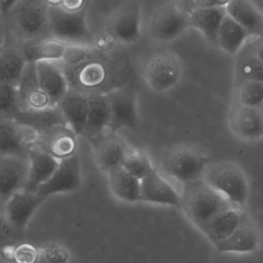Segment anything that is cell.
I'll return each mask as SVG.
<instances>
[{
  "mask_svg": "<svg viewBox=\"0 0 263 263\" xmlns=\"http://www.w3.org/2000/svg\"><path fill=\"white\" fill-rule=\"evenodd\" d=\"M62 66L69 89L86 96L107 94L130 84L133 77V66L125 54L114 52L112 49L99 50L95 46L83 63L74 66L62 63Z\"/></svg>",
  "mask_w": 263,
  "mask_h": 263,
  "instance_id": "6da1fadb",
  "label": "cell"
},
{
  "mask_svg": "<svg viewBox=\"0 0 263 263\" xmlns=\"http://www.w3.org/2000/svg\"><path fill=\"white\" fill-rule=\"evenodd\" d=\"M49 6L45 0H18L6 17L12 42L21 46L51 38Z\"/></svg>",
  "mask_w": 263,
  "mask_h": 263,
  "instance_id": "7a4b0ae2",
  "label": "cell"
},
{
  "mask_svg": "<svg viewBox=\"0 0 263 263\" xmlns=\"http://www.w3.org/2000/svg\"><path fill=\"white\" fill-rule=\"evenodd\" d=\"M231 205L203 179L183 185L180 210L200 231L216 215Z\"/></svg>",
  "mask_w": 263,
  "mask_h": 263,
  "instance_id": "3957f363",
  "label": "cell"
},
{
  "mask_svg": "<svg viewBox=\"0 0 263 263\" xmlns=\"http://www.w3.org/2000/svg\"><path fill=\"white\" fill-rule=\"evenodd\" d=\"M209 160L207 155L198 147L180 144L164 153L161 166L168 176L184 185L203 179Z\"/></svg>",
  "mask_w": 263,
  "mask_h": 263,
  "instance_id": "277c9868",
  "label": "cell"
},
{
  "mask_svg": "<svg viewBox=\"0 0 263 263\" xmlns=\"http://www.w3.org/2000/svg\"><path fill=\"white\" fill-rule=\"evenodd\" d=\"M49 28L51 38L67 44L93 45L95 35L86 18V8L66 10L61 5L49 6Z\"/></svg>",
  "mask_w": 263,
  "mask_h": 263,
  "instance_id": "5b68a950",
  "label": "cell"
},
{
  "mask_svg": "<svg viewBox=\"0 0 263 263\" xmlns=\"http://www.w3.org/2000/svg\"><path fill=\"white\" fill-rule=\"evenodd\" d=\"M204 180L230 203L246 209L249 185L243 170L236 162H222L207 168Z\"/></svg>",
  "mask_w": 263,
  "mask_h": 263,
  "instance_id": "8992f818",
  "label": "cell"
},
{
  "mask_svg": "<svg viewBox=\"0 0 263 263\" xmlns=\"http://www.w3.org/2000/svg\"><path fill=\"white\" fill-rule=\"evenodd\" d=\"M141 72L152 90L157 93H165L173 90L180 83L182 63L173 52L157 51L145 58Z\"/></svg>",
  "mask_w": 263,
  "mask_h": 263,
  "instance_id": "52a82bcc",
  "label": "cell"
},
{
  "mask_svg": "<svg viewBox=\"0 0 263 263\" xmlns=\"http://www.w3.org/2000/svg\"><path fill=\"white\" fill-rule=\"evenodd\" d=\"M190 26V13L174 1L168 2L156 9L148 23L150 36L160 43L174 41L183 35Z\"/></svg>",
  "mask_w": 263,
  "mask_h": 263,
  "instance_id": "ba28073f",
  "label": "cell"
},
{
  "mask_svg": "<svg viewBox=\"0 0 263 263\" xmlns=\"http://www.w3.org/2000/svg\"><path fill=\"white\" fill-rule=\"evenodd\" d=\"M106 33L120 45L136 43L141 36V8L128 1L119 6L107 20Z\"/></svg>",
  "mask_w": 263,
  "mask_h": 263,
  "instance_id": "9c48e42d",
  "label": "cell"
},
{
  "mask_svg": "<svg viewBox=\"0 0 263 263\" xmlns=\"http://www.w3.org/2000/svg\"><path fill=\"white\" fill-rule=\"evenodd\" d=\"M111 111L109 131L118 133L133 129L139 122L137 94L131 84L117 88L106 94Z\"/></svg>",
  "mask_w": 263,
  "mask_h": 263,
  "instance_id": "30bf717a",
  "label": "cell"
},
{
  "mask_svg": "<svg viewBox=\"0 0 263 263\" xmlns=\"http://www.w3.org/2000/svg\"><path fill=\"white\" fill-rule=\"evenodd\" d=\"M83 184L81 161L78 152L60 161L53 174L36 190L37 194L48 198L60 193L77 191Z\"/></svg>",
  "mask_w": 263,
  "mask_h": 263,
  "instance_id": "8fae6325",
  "label": "cell"
},
{
  "mask_svg": "<svg viewBox=\"0 0 263 263\" xmlns=\"http://www.w3.org/2000/svg\"><path fill=\"white\" fill-rule=\"evenodd\" d=\"M27 156H0V209L8 199L26 188L29 174Z\"/></svg>",
  "mask_w": 263,
  "mask_h": 263,
  "instance_id": "7c38bea8",
  "label": "cell"
},
{
  "mask_svg": "<svg viewBox=\"0 0 263 263\" xmlns=\"http://www.w3.org/2000/svg\"><path fill=\"white\" fill-rule=\"evenodd\" d=\"M46 199L36 193L25 189L12 195L4 206L5 215L12 229L24 236L34 213Z\"/></svg>",
  "mask_w": 263,
  "mask_h": 263,
  "instance_id": "4fadbf2b",
  "label": "cell"
},
{
  "mask_svg": "<svg viewBox=\"0 0 263 263\" xmlns=\"http://www.w3.org/2000/svg\"><path fill=\"white\" fill-rule=\"evenodd\" d=\"M228 122L233 134L242 140L253 142L263 137V108L250 107L233 102Z\"/></svg>",
  "mask_w": 263,
  "mask_h": 263,
  "instance_id": "5bb4252c",
  "label": "cell"
},
{
  "mask_svg": "<svg viewBox=\"0 0 263 263\" xmlns=\"http://www.w3.org/2000/svg\"><path fill=\"white\" fill-rule=\"evenodd\" d=\"M77 136L69 126L62 125L36 133L33 145L60 161L78 152Z\"/></svg>",
  "mask_w": 263,
  "mask_h": 263,
  "instance_id": "9a60e30c",
  "label": "cell"
},
{
  "mask_svg": "<svg viewBox=\"0 0 263 263\" xmlns=\"http://www.w3.org/2000/svg\"><path fill=\"white\" fill-rule=\"evenodd\" d=\"M35 136L15 120L0 117V156H27Z\"/></svg>",
  "mask_w": 263,
  "mask_h": 263,
  "instance_id": "2e32d148",
  "label": "cell"
},
{
  "mask_svg": "<svg viewBox=\"0 0 263 263\" xmlns=\"http://www.w3.org/2000/svg\"><path fill=\"white\" fill-rule=\"evenodd\" d=\"M88 141L93 150L97 165L102 171L108 173L121 165L127 143L118 133L107 131Z\"/></svg>",
  "mask_w": 263,
  "mask_h": 263,
  "instance_id": "e0dca14e",
  "label": "cell"
},
{
  "mask_svg": "<svg viewBox=\"0 0 263 263\" xmlns=\"http://www.w3.org/2000/svg\"><path fill=\"white\" fill-rule=\"evenodd\" d=\"M140 185V202L181 209V194L156 168L141 179Z\"/></svg>",
  "mask_w": 263,
  "mask_h": 263,
  "instance_id": "ac0fdd59",
  "label": "cell"
},
{
  "mask_svg": "<svg viewBox=\"0 0 263 263\" xmlns=\"http://www.w3.org/2000/svg\"><path fill=\"white\" fill-rule=\"evenodd\" d=\"M35 68L39 83L50 106H57L69 89L61 61H39L35 63Z\"/></svg>",
  "mask_w": 263,
  "mask_h": 263,
  "instance_id": "d6986e66",
  "label": "cell"
},
{
  "mask_svg": "<svg viewBox=\"0 0 263 263\" xmlns=\"http://www.w3.org/2000/svg\"><path fill=\"white\" fill-rule=\"evenodd\" d=\"M259 229L247 213L233 233L214 247L219 253H253L259 247Z\"/></svg>",
  "mask_w": 263,
  "mask_h": 263,
  "instance_id": "ffe728a7",
  "label": "cell"
},
{
  "mask_svg": "<svg viewBox=\"0 0 263 263\" xmlns=\"http://www.w3.org/2000/svg\"><path fill=\"white\" fill-rule=\"evenodd\" d=\"M21 111L40 109L50 106L49 99L41 89L35 63H27L17 86Z\"/></svg>",
  "mask_w": 263,
  "mask_h": 263,
  "instance_id": "44dd1931",
  "label": "cell"
},
{
  "mask_svg": "<svg viewBox=\"0 0 263 263\" xmlns=\"http://www.w3.org/2000/svg\"><path fill=\"white\" fill-rule=\"evenodd\" d=\"M57 107L63 114L68 126L77 136H82L89 111L88 96L69 88Z\"/></svg>",
  "mask_w": 263,
  "mask_h": 263,
  "instance_id": "7402d4cb",
  "label": "cell"
},
{
  "mask_svg": "<svg viewBox=\"0 0 263 263\" xmlns=\"http://www.w3.org/2000/svg\"><path fill=\"white\" fill-rule=\"evenodd\" d=\"M247 213L246 209L231 205L216 215L201 232L215 247L233 233Z\"/></svg>",
  "mask_w": 263,
  "mask_h": 263,
  "instance_id": "603a6c76",
  "label": "cell"
},
{
  "mask_svg": "<svg viewBox=\"0 0 263 263\" xmlns=\"http://www.w3.org/2000/svg\"><path fill=\"white\" fill-rule=\"evenodd\" d=\"M227 14L248 32L252 38L263 37V15L251 0H230Z\"/></svg>",
  "mask_w": 263,
  "mask_h": 263,
  "instance_id": "cb8c5ba5",
  "label": "cell"
},
{
  "mask_svg": "<svg viewBox=\"0 0 263 263\" xmlns=\"http://www.w3.org/2000/svg\"><path fill=\"white\" fill-rule=\"evenodd\" d=\"M29 174L25 190L36 193L40 185L49 180L58 167L60 161L32 145L28 153Z\"/></svg>",
  "mask_w": 263,
  "mask_h": 263,
  "instance_id": "d4e9b609",
  "label": "cell"
},
{
  "mask_svg": "<svg viewBox=\"0 0 263 263\" xmlns=\"http://www.w3.org/2000/svg\"><path fill=\"white\" fill-rule=\"evenodd\" d=\"M88 98L89 111L82 136L89 140L109 131L111 111L106 94H93Z\"/></svg>",
  "mask_w": 263,
  "mask_h": 263,
  "instance_id": "484cf974",
  "label": "cell"
},
{
  "mask_svg": "<svg viewBox=\"0 0 263 263\" xmlns=\"http://www.w3.org/2000/svg\"><path fill=\"white\" fill-rule=\"evenodd\" d=\"M246 81L263 82V64L250 37L235 55L234 86Z\"/></svg>",
  "mask_w": 263,
  "mask_h": 263,
  "instance_id": "4316f807",
  "label": "cell"
},
{
  "mask_svg": "<svg viewBox=\"0 0 263 263\" xmlns=\"http://www.w3.org/2000/svg\"><path fill=\"white\" fill-rule=\"evenodd\" d=\"M226 15V7L196 8L190 13V26L198 29L210 44L217 47L218 33Z\"/></svg>",
  "mask_w": 263,
  "mask_h": 263,
  "instance_id": "83f0119b",
  "label": "cell"
},
{
  "mask_svg": "<svg viewBox=\"0 0 263 263\" xmlns=\"http://www.w3.org/2000/svg\"><path fill=\"white\" fill-rule=\"evenodd\" d=\"M21 46L13 42L0 47V82L17 86L26 67Z\"/></svg>",
  "mask_w": 263,
  "mask_h": 263,
  "instance_id": "f1b7e54d",
  "label": "cell"
},
{
  "mask_svg": "<svg viewBox=\"0 0 263 263\" xmlns=\"http://www.w3.org/2000/svg\"><path fill=\"white\" fill-rule=\"evenodd\" d=\"M14 120L35 133H42L55 126L67 125L63 114L57 106L21 111Z\"/></svg>",
  "mask_w": 263,
  "mask_h": 263,
  "instance_id": "f546056e",
  "label": "cell"
},
{
  "mask_svg": "<svg viewBox=\"0 0 263 263\" xmlns=\"http://www.w3.org/2000/svg\"><path fill=\"white\" fill-rule=\"evenodd\" d=\"M107 175L111 193L120 200L127 203L140 202V180L122 165L111 170Z\"/></svg>",
  "mask_w": 263,
  "mask_h": 263,
  "instance_id": "4dcf8cb0",
  "label": "cell"
},
{
  "mask_svg": "<svg viewBox=\"0 0 263 263\" xmlns=\"http://www.w3.org/2000/svg\"><path fill=\"white\" fill-rule=\"evenodd\" d=\"M250 38L247 31L227 14L219 28L217 47L235 57Z\"/></svg>",
  "mask_w": 263,
  "mask_h": 263,
  "instance_id": "1f68e13d",
  "label": "cell"
},
{
  "mask_svg": "<svg viewBox=\"0 0 263 263\" xmlns=\"http://www.w3.org/2000/svg\"><path fill=\"white\" fill-rule=\"evenodd\" d=\"M67 43L53 38L46 39L21 46L22 52L27 63L43 60L58 61L63 58Z\"/></svg>",
  "mask_w": 263,
  "mask_h": 263,
  "instance_id": "d6a6232c",
  "label": "cell"
},
{
  "mask_svg": "<svg viewBox=\"0 0 263 263\" xmlns=\"http://www.w3.org/2000/svg\"><path fill=\"white\" fill-rule=\"evenodd\" d=\"M121 165L139 180L149 174L155 168L145 150L129 144L125 148Z\"/></svg>",
  "mask_w": 263,
  "mask_h": 263,
  "instance_id": "836d02e7",
  "label": "cell"
},
{
  "mask_svg": "<svg viewBox=\"0 0 263 263\" xmlns=\"http://www.w3.org/2000/svg\"><path fill=\"white\" fill-rule=\"evenodd\" d=\"M233 102L250 107L263 108V82L246 81L235 85Z\"/></svg>",
  "mask_w": 263,
  "mask_h": 263,
  "instance_id": "e575fe53",
  "label": "cell"
},
{
  "mask_svg": "<svg viewBox=\"0 0 263 263\" xmlns=\"http://www.w3.org/2000/svg\"><path fill=\"white\" fill-rule=\"evenodd\" d=\"M24 236L15 232L6 219L4 210L0 209V253L6 262L12 263V251L15 246L24 241Z\"/></svg>",
  "mask_w": 263,
  "mask_h": 263,
  "instance_id": "d590c367",
  "label": "cell"
},
{
  "mask_svg": "<svg viewBox=\"0 0 263 263\" xmlns=\"http://www.w3.org/2000/svg\"><path fill=\"white\" fill-rule=\"evenodd\" d=\"M20 112L17 86L0 82V117L15 120Z\"/></svg>",
  "mask_w": 263,
  "mask_h": 263,
  "instance_id": "8d00e7d4",
  "label": "cell"
},
{
  "mask_svg": "<svg viewBox=\"0 0 263 263\" xmlns=\"http://www.w3.org/2000/svg\"><path fill=\"white\" fill-rule=\"evenodd\" d=\"M69 251L54 242L38 247V256L35 263H66L69 260Z\"/></svg>",
  "mask_w": 263,
  "mask_h": 263,
  "instance_id": "74e56055",
  "label": "cell"
},
{
  "mask_svg": "<svg viewBox=\"0 0 263 263\" xmlns=\"http://www.w3.org/2000/svg\"><path fill=\"white\" fill-rule=\"evenodd\" d=\"M93 49V45L68 44L61 63L63 66H77L86 60Z\"/></svg>",
  "mask_w": 263,
  "mask_h": 263,
  "instance_id": "f35d334b",
  "label": "cell"
},
{
  "mask_svg": "<svg viewBox=\"0 0 263 263\" xmlns=\"http://www.w3.org/2000/svg\"><path fill=\"white\" fill-rule=\"evenodd\" d=\"M38 256V247L28 242H20L12 251V263H35Z\"/></svg>",
  "mask_w": 263,
  "mask_h": 263,
  "instance_id": "ab89813d",
  "label": "cell"
},
{
  "mask_svg": "<svg viewBox=\"0 0 263 263\" xmlns=\"http://www.w3.org/2000/svg\"><path fill=\"white\" fill-rule=\"evenodd\" d=\"M89 0H63L61 6L66 10L75 11L86 9Z\"/></svg>",
  "mask_w": 263,
  "mask_h": 263,
  "instance_id": "60d3db41",
  "label": "cell"
},
{
  "mask_svg": "<svg viewBox=\"0 0 263 263\" xmlns=\"http://www.w3.org/2000/svg\"><path fill=\"white\" fill-rule=\"evenodd\" d=\"M230 1V0H196V8L226 7Z\"/></svg>",
  "mask_w": 263,
  "mask_h": 263,
  "instance_id": "b9f144b4",
  "label": "cell"
},
{
  "mask_svg": "<svg viewBox=\"0 0 263 263\" xmlns=\"http://www.w3.org/2000/svg\"><path fill=\"white\" fill-rule=\"evenodd\" d=\"M18 0H0V14L6 18Z\"/></svg>",
  "mask_w": 263,
  "mask_h": 263,
  "instance_id": "7bdbcfd3",
  "label": "cell"
},
{
  "mask_svg": "<svg viewBox=\"0 0 263 263\" xmlns=\"http://www.w3.org/2000/svg\"><path fill=\"white\" fill-rule=\"evenodd\" d=\"M180 7L185 9L189 13H191L196 9V0H173Z\"/></svg>",
  "mask_w": 263,
  "mask_h": 263,
  "instance_id": "ee69618b",
  "label": "cell"
},
{
  "mask_svg": "<svg viewBox=\"0 0 263 263\" xmlns=\"http://www.w3.org/2000/svg\"><path fill=\"white\" fill-rule=\"evenodd\" d=\"M252 43L258 57L263 64V38H252Z\"/></svg>",
  "mask_w": 263,
  "mask_h": 263,
  "instance_id": "f6af8a7d",
  "label": "cell"
},
{
  "mask_svg": "<svg viewBox=\"0 0 263 263\" xmlns=\"http://www.w3.org/2000/svg\"><path fill=\"white\" fill-rule=\"evenodd\" d=\"M49 6H60L62 4L63 0H45Z\"/></svg>",
  "mask_w": 263,
  "mask_h": 263,
  "instance_id": "bcb514c9",
  "label": "cell"
},
{
  "mask_svg": "<svg viewBox=\"0 0 263 263\" xmlns=\"http://www.w3.org/2000/svg\"><path fill=\"white\" fill-rule=\"evenodd\" d=\"M0 263H7L5 261V259H3V256H2L1 253H0Z\"/></svg>",
  "mask_w": 263,
  "mask_h": 263,
  "instance_id": "7dc6e473",
  "label": "cell"
},
{
  "mask_svg": "<svg viewBox=\"0 0 263 263\" xmlns=\"http://www.w3.org/2000/svg\"><path fill=\"white\" fill-rule=\"evenodd\" d=\"M7 263H9V262H7Z\"/></svg>",
  "mask_w": 263,
  "mask_h": 263,
  "instance_id": "c3c4849f",
  "label": "cell"
},
{
  "mask_svg": "<svg viewBox=\"0 0 263 263\" xmlns=\"http://www.w3.org/2000/svg\"></svg>",
  "mask_w": 263,
  "mask_h": 263,
  "instance_id": "681fc988",
  "label": "cell"
},
{
  "mask_svg": "<svg viewBox=\"0 0 263 263\" xmlns=\"http://www.w3.org/2000/svg\"><path fill=\"white\" fill-rule=\"evenodd\" d=\"M262 38H263V37H262Z\"/></svg>",
  "mask_w": 263,
  "mask_h": 263,
  "instance_id": "f907efd6",
  "label": "cell"
}]
</instances>
